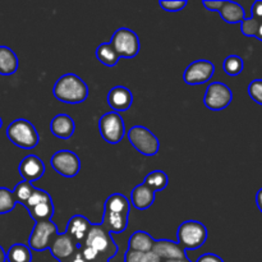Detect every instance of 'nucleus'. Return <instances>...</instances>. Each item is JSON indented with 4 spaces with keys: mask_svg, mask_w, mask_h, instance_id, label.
Returning <instances> with one entry per match:
<instances>
[{
    "mask_svg": "<svg viewBox=\"0 0 262 262\" xmlns=\"http://www.w3.org/2000/svg\"><path fill=\"white\" fill-rule=\"evenodd\" d=\"M50 129L53 135L58 138L68 140L73 136L76 124L74 120L67 114H58L53 118L50 123Z\"/></svg>",
    "mask_w": 262,
    "mask_h": 262,
    "instance_id": "obj_17",
    "label": "nucleus"
},
{
    "mask_svg": "<svg viewBox=\"0 0 262 262\" xmlns=\"http://www.w3.org/2000/svg\"><path fill=\"white\" fill-rule=\"evenodd\" d=\"M202 5H204L207 10H211V12H219L220 8H222L223 5V0L222 2H209V0H205V2H202Z\"/></svg>",
    "mask_w": 262,
    "mask_h": 262,
    "instance_id": "obj_36",
    "label": "nucleus"
},
{
    "mask_svg": "<svg viewBox=\"0 0 262 262\" xmlns=\"http://www.w3.org/2000/svg\"><path fill=\"white\" fill-rule=\"evenodd\" d=\"M84 246L96 252L99 258L112 260L118 253V246L110 233L101 224H92Z\"/></svg>",
    "mask_w": 262,
    "mask_h": 262,
    "instance_id": "obj_2",
    "label": "nucleus"
},
{
    "mask_svg": "<svg viewBox=\"0 0 262 262\" xmlns=\"http://www.w3.org/2000/svg\"><path fill=\"white\" fill-rule=\"evenodd\" d=\"M49 201H53V200H51V196L48 193V192L43 191V189L35 188L33 193L31 194V197L28 199V201L26 202L23 206L28 210L30 207H33L38 204H42V202H49Z\"/></svg>",
    "mask_w": 262,
    "mask_h": 262,
    "instance_id": "obj_31",
    "label": "nucleus"
},
{
    "mask_svg": "<svg viewBox=\"0 0 262 262\" xmlns=\"http://www.w3.org/2000/svg\"><path fill=\"white\" fill-rule=\"evenodd\" d=\"M31 217L37 222H45V220H51L54 215V204L53 201L49 202H42V204H38L36 206L30 207L28 209Z\"/></svg>",
    "mask_w": 262,
    "mask_h": 262,
    "instance_id": "obj_26",
    "label": "nucleus"
},
{
    "mask_svg": "<svg viewBox=\"0 0 262 262\" xmlns=\"http://www.w3.org/2000/svg\"><path fill=\"white\" fill-rule=\"evenodd\" d=\"M129 201H128V199L124 194L114 193L107 197L106 201H105L104 211L129 215Z\"/></svg>",
    "mask_w": 262,
    "mask_h": 262,
    "instance_id": "obj_23",
    "label": "nucleus"
},
{
    "mask_svg": "<svg viewBox=\"0 0 262 262\" xmlns=\"http://www.w3.org/2000/svg\"><path fill=\"white\" fill-rule=\"evenodd\" d=\"M196 262H224L220 256L215 255V253H205V255L200 256Z\"/></svg>",
    "mask_w": 262,
    "mask_h": 262,
    "instance_id": "obj_35",
    "label": "nucleus"
},
{
    "mask_svg": "<svg viewBox=\"0 0 262 262\" xmlns=\"http://www.w3.org/2000/svg\"><path fill=\"white\" fill-rule=\"evenodd\" d=\"M99 129L101 137L110 145H117L125 135L124 120L119 113L110 112L102 115L99 120Z\"/></svg>",
    "mask_w": 262,
    "mask_h": 262,
    "instance_id": "obj_7",
    "label": "nucleus"
},
{
    "mask_svg": "<svg viewBox=\"0 0 262 262\" xmlns=\"http://www.w3.org/2000/svg\"><path fill=\"white\" fill-rule=\"evenodd\" d=\"M154 245H155V239L148 233L143 232V230H137L130 235L129 241H128V250L147 253L152 251Z\"/></svg>",
    "mask_w": 262,
    "mask_h": 262,
    "instance_id": "obj_19",
    "label": "nucleus"
},
{
    "mask_svg": "<svg viewBox=\"0 0 262 262\" xmlns=\"http://www.w3.org/2000/svg\"><path fill=\"white\" fill-rule=\"evenodd\" d=\"M163 262H192V261H189L188 257H184V258H181V260H168Z\"/></svg>",
    "mask_w": 262,
    "mask_h": 262,
    "instance_id": "obj_43",
    "label": "nucleus"
},
{
    "mask_svg": "<svg viewBox=\"0 0 262 262\" xmlns=\"http://www.w3.org/2000/svg\"><path fill=\"white\" fill-rule=\"evenodd\" d=\"M152 252L156 253L163 261L181 260L187 257L186 250L178 242L169 239H155Z\"/></svg>",
    "mask_w": 262,
    "mask_h": 262,
    "instance_id": "obj_15",
    "label": "nucleus"
},
{
    "mask_svg": "<svg viewBox=\"0 0 262 262\" xmlns=\"http://www.w3.org/2000/svg\"><path fill=\"white\" fill-rule=\"evenodd\" d=\"M7 136L12 143L25 150L35 148L40 142V136L35 125L27 119L13 120L7 128Z\"/></svg>",
    "mask_w": 262,
    "mask_h": 262,
    "instance_id": "obj_3",
    "label": "nucleus"
},
{
    "mask_svg": "<svg viewBox=\"0 0 262 262\" xmlns=\"http://www.w3.org/2000/svg\"><path fill=\"white\" fill-rule=\"evenodd\" d=\"M19 174L22 176L23 181L32 182L38 181L45 174V164L38 156L28 155L20 161Z\"/></svg>",
    "mask_w": 262,
    "mask_h": 262,
    "instance_id": "obj_14",
    "label": "nucleus"
},
{
    "mask_svg": "<svg viewBox=\"0 0 262 262\" xmlns=\"http://www.w3.org/2000/svg\"><path fill=\"white\" fill-rule=\"evenodd\" d=\"M141 262H163V260H161L156 253H154L152 251H151V252L143 253Z\"/></svg>",
    "mask_w": 262,
    "mask_h": 262,
    "instance_id": "obj_38",
    "label": "nucleus"
},
{
    "mask_svg": "<svg viewBox=\"0 0 262 262\" xmlns=\"http://www.w3.org/2000/svg\"><path fill=\"white\" fill-rule=\"evenodd\" d=\"M143 183H145L146 186L150 187L151 189H154L155 192H158L166 188V186H168L169 183V178L165 174V171L155 170L151 171V173H148L147 176H146Z\"/></svg>",
    "mask_w": 262,
    "mask_h": 262,
    "instance_id": "obj_27",
    "label": "nucleus"
},
{
    "mask_svg": "<svg viewBox=\"0 0 262 262\" xmlns=\"http://www.w3.org/2000/svg\"><path fill=\"white\" fill-rule=\"evenodd\" d=\"M92 227V223L89 219H86L82 215H74L69 219L68 225H67V230L64 233L68 234L72 238L74 243H76L77 248H82L84 246V242L87 239L90 229Z\"/></svg>",
    "mask_w": 262,
    "mask_h": 262,
    "instance_id": "obj_12",
    "label": "nucleus"
},
{
    "mask_svg": "<svg viewBox=\"0 0 262 262\" xmlns=\"http://www.w3.org/2000/svg\"><path fill=\"white\" fill-rule=\"evenodd\" d=\"M261 22L262 20H258L252 17L246 18V19L241 23V31H242V33L245 36H248V37H256Z\"/></svg>",
    "mask_w": 262,
    "mask_h": 262,
    "instance_id": "obj_32",
    "label": "nucleus"
},
{
    "mask_svg": "<svg viewBox=\"0 0 262 262\" xmlns=\"http://www.w3.org/2000/svg\"><path fill=\"white\" fill-rule=\"evenodd\" d=\"M50 252L54 257L56 258L59 262L60 261H68L76 255V252L78 251L76 243L72 241V238L69 237L66 233H61L55 237V239L53 241L50 246Z\"/></svg>",
    "mask_w": 262,
    "mask_h": 262,
    "instance_id": "obj_13",
    "label": "nucleus"
},
{
    "mask_svg": "<svg viewBox=\"0 0 262 262\" xmlns=\"http://www.w3.org/2000/svg\"><path fill=\"white\" fill-rule=\"evenodd\" d=\"M232 100V90L225 83H222V82H212V83H210L207 86L204 97V102L207 109L215 110V112L229 106Z\"/></svg>",
    "mask_w": 262,
    "mask_h": 262,
    "instance_id": "obj_9",
    "label": "nucleus"
},
{
    "mask_svg": "<svg viewBox=\"0 0 262 262\" xmlns=\"http://www.w3.org/2000/svg\"><path fill=\"white\" fill-rule=\"evenodd\" d=\"M133 147L145 156H155L160 148V141L148 128L135 125L127 133Z\"/></svg>",
    "mask_w": 262,
    "mask_h": 262,
    "instance_id": "obj_5",
    "label": "nucleus"
},
{
    "mask_svg": "<svg viewBox=\"0 0 262 262\" xmlns=\"http://www.w3.org/2000/svg\"><path fill=\"white\" fill-rule=\"evenodd\" d=\"M101 225L109 233H123L128 227V215L104 211Z\"/></svg>",
    "mask_w": 262,
    "mask_h": 262,
    "instance_id": "obj_21",
    "label": "nucleus"
},
{
    "mask_svg": "<svg viewBox=\"0 0 262 262\" xmlns=\"http://www.w3.org/2000/svg\"><path fill=\"white\" fill-rule=\"evenodd\" d=\"M110 43L119 58H135L140 51V38L135 31L120 27L113 35Z\"/></svg>",
    "mask_w": 262,
    "mask_h": 262,
    "instance_id": "obj_6",
    "label": "nucleus"
},
{
    "mask_svg": "<svg viewBox=\"0 0 262 262\" xmlns=\"http://www.w3.org/2000/svg\"><path fill=\"white\" fill-rule=\"evenodd\" d=\"M219 13L227 23H242L246 19L245 9H243L242 5L235 2L224 0Z\"/></svg>",
    "mask_w": 262,
    "mask_h": 262,
    "instance_id": "obj_20",
    "label": "nucleus"
},
{
    "mask_svg": "<svg viewBox=\"0 0 262 262\" xmlns=\"http://www.w3.org/2000/svg\"><path fill=\"white\" fill-rule=\"evenodd\" d=\"M107 104L114 112H125L133 104V95L130 90L124 86H115L107 94Z\"/></svg>",
    "mask_w": 262,
    "mask_h": 262,
    "instance_id": "obj_16",
    "label": "nucleus"
},
{
    "mask_svg": "<svg viewBox=\"0 0 262 262\" xmlns=\"http://www.w3.org/2000/svg\"><path fill=\"white\" fill-rule=\"evenodd\" d=\"M256 205H257L258 210L262 212V188L258 189V192L256 193Z\"/></svg>",
    "mask_w": 262,
    "mask_h": 262,
    "instance_id": "obj_40",
    "label": "nucleus"
},
{
    "mask_svg": "<svg viewBox=\"0 0 262 262\" xmlns=\"http://www.w3.org/2000/svg\"><path fill=\"white\" fill-rule=\"evenodd\" d=\"M56 235H58V229L51 220L37 222L28 239L30 250L37 251V252L49 250Z\"/></svg>",
    "mask_w": 262,
    "mask_h": 262,
    "instance_id": "obj_8",
    "label": "nucleus"
},
{
    "mask_svg": "<svg viewBox=\"0 0 262 262\" xmlns=\"http://www.w3.org/2000/svg\"><path fill=\"white\" fill-rule=\"evenodd\" d=\"M256 38H258V40L262 41V22L260 23V27H258V31H257V35H256Z\"/></svg>",
    "mask_w": 262,
    "mask_h": 262,
    "instance_id": "obj_42",
    "label": "nucleus"
},
{
    "mask_svg": "<svg viewBox=\"0 0 262 262\" xmlns=\"http://www.w3.org/2000/svg\"><path fill=\"white\" fill-rule=\"evenodd\" d=\"M17 55L10 48L0 45V74L2 76H10L14 74L18 69Z\"/></svg>",
    "mask_w": 262,
    "mask_h": 262,
    "instance_id": "obj_22",
    "label": "nucleus"
},
{
    "mask_svg": "<svg viewBox=\"0 0 262 262\" xmlns=\"http://www.w3.org/2000/svg\"><path fill=\"white\" fill-rule=\"evenodd\" d=\"M215 66L210 60L206 59H200V60L193 61L186 68L183 73L184 82L187 84H204L214 76Z\"/></svg>",
    "mask_w": 262,
    "mask_h": 262,
    "instance_id": "obj_11",
    "label": "nucleus"
},
{
    "mask_svg": "<svg viewBox=\"0 0 262 262\" xmlns=\"http://www.w3.org/2000/svg\"><path fill=\"white\" fill-rule=\"evenodd\" d=\"M248 95L258 105H262V79H253L248 86Z\"/></svg>",
    "mask_w": 262,
    "mask_h": 262,
    "instance_id": "obj_33",
    "label": "nucleus"
},
{
    "mask_svg": "<svg viewBox=\"0 0 262 262\" xmlns=\"http://www.w3.org/2000/svg\"><path fill=\"white\" fill-rule=\"evenodd\" d=\"M2 125H3V120H2V118H0V128H2Z\"/></svg>",
    "mask_w": 262,
    "mask_h": 262,
    "instance_id": "obj_45",
    "label": "nucleus"
},
{
    "mask_svg": "<svg viewBox=\"0 0 262 262\" xmlns=\"http://www.w3.org/2000/svg\"><path fill=\"white\" fill-rule=\"evenodd\" d=\"M0 262H7V253L3 250L2 246H0Z\"/></svg>",
    "mask_w": 262,
    "mask_h": 262,
    "instance_id": "obj_41",
    "label": "nucleus"
},
{
    "mask_svg": "<svg viewBox=\"0 0 262 262\" xmlns=\"http://www.w3.org/2000/svg\"><path fill=\"white\" fill-rule=\"evenodd\" d=\"M68 261H69V262H87V261L83 258V256L81 255V252H79V250L77 251L76 255H74L73 257H72L71 260H68Z\"/></svg>",
    "mask_w": 262,
    "mask_h": 262,
    "instance_id": "obj_39",
    "label": "nucleus"
},
{
    "mask_svg": "<svg viewBox=\"0 0 262 262\" xmlns=\"http://www.w3.org/2000/svg\"><path fill=\"white\" fill-rule=\"evenodd\" d=\"M51 166L60 176L73 178L81 170V160L73 151L60 150L51 158Z\"/></svg>",
    "mask_w": 262,
    "mask_h": 262,
    "instance_id": "obj_10",
    "label": "nucleus"
},
{
    "mask_svg": "<svg viewBox=\"0 0 262 262\" xmlns=\"http://www.w3.org/2000/svg\"><path fill=\"white\" fill-rule=\"evenodd\" d=\"M32 261V252L30 247L22 243H15L8 250L7 262H31Z\"/></svg>",
    "mask_w": 262,
    "mask_h": 262,
    "instance_id": "obj_25",
    "label": "nucleus"
},
{
    "mask_svg": "<svg viewBox=\"0 0 262 262\" xmlns=\"http://www.w3.org/2000/svg\"><path fill=\"white\" fill-rule=\"evenodd\" d=\"M17 205L13 191L8 188H0V214H8Z\"/></svg>",
    "mask_w": 262,
    "mask_h": 262,
    "instance_id": "obj_30",
    "label": "nucleus"
},
{
    "mask_svg": "<svg viewBox=\"0 0 262 262\" xmlns=\"http://www.w3.org/2000/svg\"><path fill=\"white\" fill-rule=\"evenodd\" d=\"M178 243L184 250H197L202 247L207 239V229L202 223L187 220L182 223L177 232Z\"/></svg>",
    "mask_w": 262,
    "mask_h": 262,
    "instance_id": "obj_4",
    "label": "nucleus"
},
{
    "mask_svg": "<svg viewBox=\"0 0 262 262\" xmlns=\"http://www.w3.org/2000/svg\"><path fill=\"white\" fill-rule=\"evenodd\" d=\"M223 67H224V72L228 76L235 77L242 73L243 68H245V63H243V59L241 56L229 55L228 58H225Z\"/></svg>",
    "mask_w": 262,
    "mask_h": 262,
    "instance_id": "obj_28",
    "label": "nucleus"
},
{
    "mask_svg": "<svg viewBox=\"0 0 262 262\" xmlns=\"http://www.w3.org/2000/svg\"><path fill=\"white\" fill-rule=\"evenodd\" d=\"M53 94L55 99L66 104H81L89 96V86L81 77L68 73L55 82Z\"/></svg>",
    "mask_w": 262,
    "mask_h": 262,
    "instance_id": "obj_1",
    "label": "nucleus"
},
{
    "mask_svg": "<svg viewBox=\"0 0 262 262\" xmlns=\"http://www.w3.org/2000/svg\"><path fill=\"white\" fill-rule=\"evenodd\" d=\"M155 193L156 192L145 183L138 184L133 188L132 194H130L132 205L137 210H147L155 202Z\"/></svg>",
    "mask_w": 262,
    "mask_h": 262,
    "instance_id": "obj_18",
    "label": "nucleus"
},
{
    "mask_svg": "<svg viewBox=\"0 0 262 262\" xmlns=\"http://www.w3.org/2000/svg\"><path fill=\"white\" fill-rule=\"evenodd\" d=\"M187 0H160L159 5L166 12H179L187 7Z\"/></svg>",
    "mask_w": 262,
    "mask_h": 262,
    "instance_id": "obj_34",
    "label": "nucleus"
},
{
    "mask_svg": "<svg viewBox=\"0 0 262 262\" xmlns=\"http://www.w3.org/2000/svg\"><path fill=\"white\" fill-rule=\"evenodd\" d=\"M60 262H69V261H60Z\"/></svg>",
    "mask_w": 262,
    "mask_h": 262,
    "instance_id": "obj_46",
    "label": "nucleus"
},
{
    "mask_svg": "<svg viewBox=\"0 0 262 262\" xmlns=\"http://www.w3.org/2000/svg\"><path fill=\"white\" fill-rule=\"evenodd\" d=\"M94 262H109V261H106V260H102V258H99V260H96V261H94Z\"/></svg>",
    "mask_w": 262,
    "mask_h": 262,
    "instance_id": "obj_44",
    "label": "nucleus"
},
{
    "mask_svg": "<svg viewBox=\"0 0 262 262\" xmlns=\"http://www.w3.org/2000/svg\"><path fill=\"white\" fill-rule=\"evenodd\" d=\"M35 191V187H33L32 183L30 182L22 181L20 183H18L15 186L14 191H13V194L15 197V201L19 202L20 205H25L26 202L28 201V199L31 197V194Z\"/></svg>",
    "mask_w": 262,
    "mask_h": 262,
    "instance_id": "obj_29",
    "label": "nucleus"
},
{
    "mask_svg": "<svg viewBox=\"0 0 262 262\" xmlns=\"http://www.w3.org/2000/svg\"><path fill=\"white\" fill-rule=\"evenodd\" d=\"M96 58L106 67L117 66L119 55L110 42H102L96 48Z\"/></svg>",
    "mask_w": 262,
    "mask_h": 262,
    "instance_id": "obj_24",
    "label": "nucleus"
},
{
    "mask_svg": "<svg viewBox=\"0 0 262 262\" xmlns=\"http://www.w3.org/2000/svg\"><path fill=\"white\" fill-rule=\"evenodd\" d=\"M252 18L262 20V0H257L252 5Z\"/></svg>",
    "mask_w": 262,
    "mask_h": 262,
    "instance_id": "obj_37",
    "label": "nucleus"
}]
</instances>
